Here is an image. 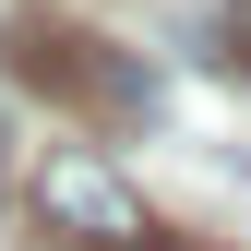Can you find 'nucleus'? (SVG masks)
<instances>
[{"mask_svg": "<svg viewBox=\"0 0 251 251\" xmlns=\"http://www.w3.org/2000/svg\"><path fill=\"white\" fill-rule=\"evenodd\" d=\"M24 203H36V227H48L60 251H168L155 203L108 168L96 144H48L36 168H24Z\"/></svg>", "mask_w": 251, "mask_h": 251, "instance_id": "obj_1", "label": "nucleus"}, {"mask_svg": "<svg viewBox=\"0 0 251 251\" xmlns=\"http://www.w3.org/2000/svg\"><path fill=\"white\" fill-rule=\"evenodd\" d=\"M24 84H48V96H72V108H155V84L132 72V60H108V36H84V24H36L24 36Z\"/></svg>", "mask_w": 251, "mask_h": 251, "instance_id": "obj_2", "label": "nucleus"}]
</instances>
